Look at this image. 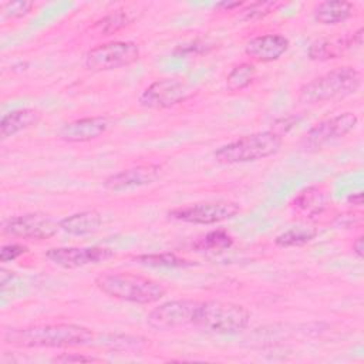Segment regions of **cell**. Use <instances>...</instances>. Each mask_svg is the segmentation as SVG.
Masks as SVG:
<instances>
[{
  "instance_id": "e0dca14e",
  "label": "cell",
  "mask_w": 364,
  "mask_h": 364,
  "mask_svg": "<svg viewBox=\"0 0 364 364\" xmlns=\"http://www.w3.org/2000/svg\"><path fill=\"white\" fill-rule=\"evenodd\" d=\"M41 112L36 108H18L3 115L0 121L1 139L13 136L24 129H28L38 124Z\"/></svg>"
},
{
  "instance_id": "ba28073f",
  "label": "cell",
  "mask_w": 364,
  "mask_h": 364,
  "mask_svg": "<svg viewBox=\"0 0 364 364\" xmlns=\"http://www.w3.org/2000/svg\"><path fill=\"white\" fill-rule=\"evenodd\" d=\"M240 212V208L235 202L218 200V202H203L188 206L175 208L168 212L171 219L193 223V225H215L228 219H232Z\"/></svg>"
},
{
  "instance_id": "ac0fdd59",
  "label": "cell",
  "mask_w": 364,
  "mask_h": 364,
  "mask_svg": "<svg viewBox=\"0 0 364 364\" xmlns=\"http://www.w3.org/2000/svg\"><path fill=\"white\" fill-rule=\"evenodd\" d=\"M101 223H102V216L100 212L94 209L73 213L70 216L63 218L58 222L60 229L73 236H84V235L94 233L100 229Z\"/></svg>"
},
{
  "instance_id": "4316f807",
  "label": "cell",
  "mask_w": 364,
  "mask_h": 364,
  "mask_svg": "<svg viewBox=\"0 0 364 364\" xmlns=\"http://www.w3.org/2000/svg\"><path fill=\"white\" fill-rule=\"evenodd\" d=\"M34 7L33 1H9L1 6L3 18H18L26 16Z\"/></svg>"
},
{
  "instance_id": "277c9868",
  "label": "cell",
  "mask_w": 364,
  "mask_h": 364,
  "mask_svg": "<svg viewBox=\"0 0 364 364\" xmlns=\"http://www.w3.org/2000/svg\"><path fill=\"white\" fill-rule=\"evenodd\" d=\"M250 321L249 310L233 301H199L193 326L213 334H239Z\"/></svg>"
},
{
  "instance_id": "7402d4cb",
  "label": "cell",
  "mask_w": 364,
  "mask_h": 364,
  "mask_svg": "<svg viewBox=\"0 0 364 364\" xmlns=\"http://www.w3.org/2000/svg\"><path fill=\"white\" fill-rule=\"evenodd\" d=\"M317 235L314 228L293 226L274 237V245L279 247H296L311 242Z\"/></svg>"
},
{
  "instance_id": "52a82bcc",
  "label": "cell",
  "mask_w": 364,
  "mask_h": 364,
  "mask_svg": "<svg viewBox=\"0 0 364 364\" xmlns=\"http://www.w3.org/2000/svg\"><path fill=\"white\" fill-rule=\"evenodd\" d=\"M357 124L358 117L350 111L321 119L303 135L301 146L306 151H317L324 145L350 134Z\"/></svg>"
},
{
  "instance_id": "f546056e",
  "label": "cell",
  "mask_w": 364,
  "mask_h": 364,
  "mask_svg": "<svg viewBox=\"0 0 364 364\" xmlns=\"http://www.w3.org/2000/svg\"><path fill=\"white\" fill-rule=\"evenodd\" d=\"M353 252L358 259H363L364 256V236L360 235L355 237V240L353 242Z\"/></svg>"
},
{
  "instance_id": "9a60e30c",
  "label": "cell",
  "mask_w": 364,
  "mask_h": 364,
  "mask_svg": "<svg viewBox=\"0 0 364 364\" xmlns=\"http://www.w3.org/2000/svg\"><path fill=\"white\" fill-rule=\"evenodd\" d=\"M364 28L360 27L355 30L353 34L348 36H336V37H327V38H320L311 43L309 47L307 55L311 60L316 61H326V60H333L341 57L346 51L354 48V47H361L363 46V34Z\"/></svg>"
},
{
  "instance_id": "d6986e66",
  "label": "cell",
  "mask_w": 364,
  "mask_h": 364,
  "mask_svg": "<svg viewBox=\"0 0 364 364\" xmlns=\"http://www.w3.org/2000/svg\"><path fill=\"white\" fill-rule=\"evenodd\" d=\"M354 4L344 0H326L313 10V17L318 24L334 26L348 20L353 16Z\"/></svg>"
},
{
  "instance_id": "83f0119b",
  "label": "cell",
  "mask_w": 364,
  "mask_h": 364,
  "mask_svg": "<svg viewBox=\"0 0 364 364\" xmlns=\"http://www.w3.org/2000/svg\"><path fill=\"white\" fill-rule=\"evenodd\" d=\"M27 246L20 245V243H10V245H4L0 250V262L7 263V262H13L16 259H18L21 255L27 253Z\"/></svg>"
},
{
  "instance_id": "5b68a950",
  "label": "cell",
  "mask_w": 364,
  "mask_h": 364,
  "mask_svg": "<svg viewBox=\"0 0 364 364\" xmlns=\"http://www.w3.org/2000/svg\"><path fill=\"white\" fill-rule=\"evenodd\" d=\"M283 144V138L270 131H260L245 135L233 142L225 144L213 152L219 164L235 165L255 162L276 155Z\"/></svg>"
},
{
  "instance_id": "4dcf8cb0",
  "label": "cell",
  "mask_w": 364,
  "mask_h": 364,
  "mask_svg": "<svg viewBox=\"0 0 364 364\" xmlns=\"http://www.w3.org/2000/svg\"><path fill=\"white\" fill-rule=\"evenodd\" d=\"M242 6H245L243 1H222L218 4V7L223 9L225 11H232L235 9H240Z\"/></svg>"
},
{
  "instance_id": "4fadbf2b",
  "label": "cell",
  "mask_w": 364,
  "mask_h": 364,
  "mask_svg": "<svg viewBox=\"0 0 364 364\" xmlns=\"http://www.w3.org/2000/svg\"><path fill=\"white\" fill-rule=\"evenodd\" d=\"M159 165L142 164L109 175L104 181V188L111 192H127L154 183L159 178Z\"/></svg>"
},
{
  "instance_id": "7c38bea8",
  "label": "cell",
  "mask_w": 364,
  "mask_h": 364,
  "mask_svg": "<svg viewBox=\"0 0 364 364\" xmlns=\"http://www.w3.org/2000/svg\"><path fill=\"white\" fill-rule=\"evenodd\" d=\"M46 259L63 269H78L88 264H97L114 256L108 247H51L46 252Z\"/></svg>"
},
{
  "instance_id": "ffe728a7",
  "label": "cell",
  "mask_w": 364,
  "mask_h": 364,
  "mask_svg": "<svg viewBox=\"0 0 364 364\" xmlns=\"http://www.w3.org/2000/svg\"><path fill=\"white\" fill-rule=\"evenodd\" d=\"M327 205V196L318 186H309L304 188L293 200V206L307 215V216H316L320 215Z\"/></svg>"
},
{
  "instance_id": "484cf974",
  "label": "cell",
  "mask_w": 364,
  "mask_h": 364,
  "mask_svg": "<svg viewBox=\"0 0 364 364\" xmlns=\"http://www.w3.org/2000/svg\"><path fill=\"white\" fill-rule=\"evenodd\" d=\"M282 6V3L279 1H255L247 4L246 9L240 10L242 11V18L243 20H260L263 17H266L267 14H270L272 11H274L276 9H279Z\"/></svg>"
},
{
  "instance_id": "30bf717a",
  "label": "cell",
  "mask_w": 364,
  "mask_h": 364,
  "mask_svg": "<svg viewBox=\"0 0 364 364\" xmlns=\"http://www.w3.org/2000/svg\"><path fill=\"white\" fill-rule=\"evenodd\" d=\"M198 306V300H169L152 309L146 316V323L149 327L159 331H168L182 326L193 324Z\"/></svg>"
},
{
  "instance_id": "9c48e42d",
  "label": "cell",
  "mask_w": 364,
  "mask_h": 364,
  "mask_svg": "<svg viewBox=\"0 0 364 364\" xmlns=\"http://www.w3.org/2000/svg\"><path fill=\"white\" fill-rule=\"evenodd\" d=\"M189 85L178 77H165L149 84L138 97L141 107L148 109L171 108L189 97Z\"/></svg>"
},
{
  "instance_id": "2e32d148",
  "label": "cell",
  "mask_w": 364,
  "mask_h": 364,
  "mask_svg": "<svg viewBox=\"0 0 364 364\" xmlns=\"http://www.w3.org/2000/svg\"><path fill=\"white\" fill-rule=\"evenodd\" d=\"M290 47V41L283 34H262L252 37L246 46L245 53L259 63H270L279 60Z\"/></svg>"
},
{
  "instance_id": "d4e9b609",
  "label": "cell",
  "mask_w": 364,
  "mask_h": 364,
  "mask_svg": "<svg viewBox=\"0 0 364 364\" xmlns=\"http://www.w3.org/2000/svg\"><path fill=\"white\" fill-rule=\"evenodd\" d=\"M255 77L256 65L253 63H240L229 71L226 77V87L229 91H242L253 82Z\"/></svg>"
},
{
  "instance_id": "1f68e13d",
  "label": "cell",
  "mask_w": 364,
  "mask_h": 364,
  "mask_svg": "<svg viewBox=\"0 0 364 364\" xmlns=\"http://www.w3.org/2000/svg\"><path fill=\"white\" fill-rule=\"evenodd\" d=\"M14 272L11 270H7V269H1L0 270V284L1 287H6L9 282H11V279H14Z\"/></svg>"
},
{
  "instance_id": "8992f818",
  "label": "cell",
  "mask_w": 364,
  "mask_h": 364,
  "mask_svg": "<svg viewBox=\"0 0 364 364\" xmlns=\"http://www.w3.org/2000/svg\"><path fill=\"white\" fill-rule=\"evenodd\" d=\"M139 54V47L134 41H109L90 48L85 53L84 65L94 73L111 71L136 63Z\"/></svg>"
},
{
  "instance_id": "7a4b0ae2",
  "label": "cell",
  "mask_w": 364,
  "mask_h": 364,
  "mask_svg": "<svg viewBox=\"0 0 364 364\" xmlns=\"http://www.w3.org/2000/svg\"><path fill=\"white\" fill-rule=\"evenodd\" d=\"M94 283L108 297L135 304L156 303L166 293L158 280L128 272H104L95 277Z\"/></svg>"
},
{
  "instance_id": "44dd1931",
  "label": "cell",
  "mask_w": 364,
  "mask_h": 364,
  "mask_svg": "<svg viewBox=\"0 0 364 364\" xmlns=\"http://www.w3.org/2000/svg\"><path fill=\"white\" fill-rule=\"evenodd\" d=\"M135 13L127 9H118L109 14H107L105 17H102L101 20H98L94 24V30L98 34L102 36H109V34H115L119 30L125 28L127 26H129L134 20H135Z\"/></svg>"
},
{
  "instance_id": "d6a6232c",
  "label": "cell",
  "mask_w": 364,
  "mask_h": 364,
  "mask_svg": "<svg viewBox=\"0 0 364 364\" xmlns=\"http://www.w3.org/2000/svg\"><path fill=\"white\" fill-rule=\"evenodd\" d=\"M347 202L348 203H353L354 206H361L363 205V193L361 192H357V193H353L347 198Z\"/></svg>"
},
{
  "instance_id": "3957f363",
  "label": "cell",
  "mask_w": 364,
  "mask_h": 364,
  "mask_svg": "<svg viewBox=\"0 0 364 364\" xmlns=\"http://www.w3.org/2000/svg\"><path fill=\"white\" fill-rule=\"evenodd\" d=\"M361 87V74L351 65L333 68L309 82L299 90V101L303 104H320L346 98Z\"/></svg>"
},
{
  "instance_id": "603a6c76",
  "label": "cell",
  "mask_w": 364,
  "mask_h": 364,
  "mask_svg": "<svg viewBox=\"0 0 364 364\" xmlns=\"http://www.w3.org/2000/svg\"><path fill=\"white\" fill-rule=\"evenodd\" d=\"M233 245V237L223 229H216L206 233L202 239L193 243V247L199 252L219 253L228 250Z\"/></svg>"
},
{
  "instance_id": "8fae6325",
  "label": "cell",
  "mask_w": 364,
  "mask_h": 364,
  "mask_svg": "<svg viewBox=\"0 0 364 364\" xmlns=\"http://www.w3.org/2000/svg\"><path fill=\"white\" fill-rule=\"evenodd\" d=\"M60 225L44 213H24L4 220L3 232L9 236L30 240H44L53 237Z\"/></svg>"
},
{
  "instance_id": "cb8c5ba5",
  "label": "cell",
  "mask_w": 364,
  "mask_h": 364,
  "mask_svg": "<svg viewBox=\"0 0 364 364\" xmlns=\"http://www.w3.org/2000/svg\"><path fill=\"white\" fill-rule=\"evenodd\" d=\"M135 262L149 267H189L195 263L192 260L176 256L175 253H149L139 255L135 257Z\"/></svg>"
},
{
  "instance_id": "5bb4252c",
  "label": "cell",
  "mask_w": 364,
  "mask_h": 364,
  "mask_svg": "<svg viewBox=\"0 0 364 364\" xmlns=\"http://www.w3.org/2000/svg\"><path fill=\"white\" fill-rule=\"evenodd\" d=\"M109 127H111V121L105 115L84 117V118L65 122L58 129L57 138L70 144L88 142L105 134Z\"/></svg>"
},
{
  "instance_id": "6da1fadb",
  "label": "cell",
  "mask_w": 364,
  "mask_h": 364,
  "mask_svg": "<svg viewBox=\"0 0 364 364\" xmlns=\"http://www.w3.org/2000/svg\"><path fill=\"white\" fill-rule=\"evenodd\" d=\"M92 338L94 333L88 327L73 323L10 328L3 336L6 344L24 348H60L87 346L92 341Z\"/></svg>"
},
{
  "instance_id": "f1b7e54d",
  "label": "cell",
  "mask_w": 364,
  "mask_h": 364,
  "mask_svg": "<svg viewBox=\"0 0 364 364\" xmlns=\"http://www.w3.org/2000/svg\"><path fill=\"white\" fill-rule=\"evenodd\" d=\"M51 361L71 364V363H97V361H102V360L98 357H94V355H85V354H80V353H63L60 355H55Z\"/></svg>"
}]
</instances>
